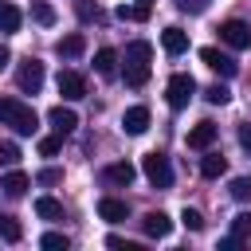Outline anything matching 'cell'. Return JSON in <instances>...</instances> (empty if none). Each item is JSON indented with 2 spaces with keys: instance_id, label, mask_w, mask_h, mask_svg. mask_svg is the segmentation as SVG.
Wrapping results in <instances>:
<instances>
[{
  "instance_id": "cell-1",
  "label": "cell",
  "mask_w": 251,
  "mask_h": 251,
  "mask_svg": "<svg viewBox=\"0 0 251 251\" xmlns=\"http://www.w3.org/2000/svg\"><path fill=\"white\" fill-rule=\"evenodd\" d=\"M126 86H145L149 82V63H153V47L145 43V39H133V43H126Z\"/></svg>"
},
{
  "instance_id": "cell-2",
  "label": "cell",
  "mask_w": 251,
  "mask_h": 251,
  "mask_svg": "<svg viewBox=\"0 0 251 251\" xmlns=\"http://www.w3.org/2000/svg\"><path fill=\"white\" fill-rule=\"evenodd\" d=\"M0 126H12L20 137H31V133L39 129V118H35V110H31L27 102H20V98H0Z\"/></svg>"
},
{
  "instance_id": "cell-3",
  "label": "cell",
  "mask_w": 251,
  "mask_h": 251,
  "mask_svg": "<svg viewBox=\"0 0 251 251\" xmlns=\"http://www.w3.org/2000/svg\"><path fill=\"white\" fill-rule=\"evenodd\" d=\"M192 94H196V78L184 75V71H176V75L169 78V86H165V98H169L173 110H184V106L192 102Z\"/></svg>"
},
{
  "instance_id": "cell-4",
  "label": "cell",
  "mask_w": 251,
  "mask_h": 251,
  "mask_svg": "<svg viewBox=\"0 0 251 251\" xmlns=\"http://www.w3.org/2000/svg\"><path fill=\"white\" fill-rule=\"evenodd\" d=\"M141 169H145V176H149L153 188H169L173 184V165H169L165 153H145L141 157Z\"/></svg>"
},
{
  "instance_id": "cell-5",
  "label": "cell",
  "mask_w": 251,
  "mask_h": 251,
  "mask_svg": "<svg viewBox=\"0 0 251 251\" xmlns=\"http://www.w3.org/2000/svg\"><path fill=\"white\" fill-rule=\"evenodd\" d=\"M220 39L231 47V51H247L251 47V27L243 20H224L220 24Z\"/></svg>"
},
{
  "instance_id": "cell-6",
  "label": "cell",
  "mask_w": 251,
  "mask_h": 251,
  "mask_svg": "<svg viewBox=\"0 0 251 251\" xmlns=\"http://www.w3.org/2000/svg\"><path fill=\"white\" fill-rule=\"evenodd\" d=\"M200 63L212 67V71L224 75V78H235V71H239V63H235L227 51H220V47H200Z\"/></svg>"
},
{
  "instance_id": "cell-7",
  "label": "cell",
  "mask_w": 251,
  "mask_h": 251,
  "mask_svg": "<svg viewBox=\"0 0 251 251\" xmlns=\"http://www.w3.org/2000/svg\"><path fill=\"white\" fill-rule=\"evenodd\" d=\"M16 86H20L24 94H35V90L43 86V63H39V59L20 63V71H16Z\"/></svg>"
},
{
  "instance_id": "cell-8",
  "label": "cell",
  "mask_w": 251,
  "mask_h": 251,
  "mask_svg": "<svg viewBox=\"0 0 251 251\" xmlns=\"http://www.w3.org/2000/svg\"><path fill=\"white\" fill-rule=\"evenodd\" d=\"M59 94H63L67 102L86 98V78H82L78 71H59Z\"/></svg>"
},
{
  "instance_id": "cell-9",
  "label": "cell",
  "mask_w": 251,
  "mask_h": 251,
  "mask_svg": "<svg viewBox=\"0 0 251 251\" xmlns=\"http://www.w3.org/2000/svg\"><path fill=\"white\" fill-rule=\"evenodd\" d=\"M47 122H51V129H55V133H63V137H67V133L78 126V114H75L71 106H51V110H47Z\"/></svg>"
},
{
  "instance_id": "cell-10",
  "label": "cell",
  "mask_w": 251,
  "mask_h": 251,
  "mask_svg": "<svg viewBox=\"0 0 251 251\" xmlns=\"http://www.w3.org/2000/svg\"><path fill=\"white\" fill-rule=\"evenodd\" d=\"M122 129L133 133V137L145 133V129H149V106H129V110L122 114Z\"/></svg>"
},
{
  "instance_id": "cell-11",
  "label": "cell",
  "mask_w": 251,
  "mask_h": 251,
  "mask_svg": "<svg viewBox=\"0 0 251 251\" xmlns=\"http://www.w3.org/2000/svg\"><path fill=\"white\" fill-rule=\"evenodd\" d=\"M216 133H220L216 122H196V126L188 129V149H208V145L216 141Z\"/></svg>"
},
{
  "instance_id": "cell-12",
  "label": "cell",
  "mask_w": 251,
  "mask_h": 251,
  "mask_svg": "<svg viewBox=\"0 0 251 251\" xmlns=\"http://www.w3.org/2000/svg\"><path fill=\"white\" fill-rule=\"evenodd\" d=\"M141 231H145L149 239H165V235L173 231V220H169L165 212H145V220H141Z\"/></svg>"
},
{
  "instance_id": "cell-13",
  "label": "cell",
  "mask_w": 251,
  "mask_h": 251,
  "mask_svg": "<svg viewBox=\"0 0 251 251\" xmlns=\"http://www.w3.org/2000/svg\"><path fill=\"white\" fill-rule=\"evenodd\" d=\"M82 51H86V35H82V31H71V35H63V39L55 43V55H59V59H78Z\"/></svg>"
},
{
  "instance_id": "cell-14",
  "label": "cell",
  "mask_w": 251,
  "mask_h": 251,
  "mask_svg": "<svg viewBox=\"0 0 251 251\" xmlns=\"http://www.w3.org/2000/svg\"><path fill=\"white\" fill-rule=\"evenodd\" d=\"M98 216L110 220V224H122V220L129 216V204L118 200V196H102V200H98Z\"/></svg>"
},
{
  "instance_id": "cell-15",
  "label": "cell",
  "mask_w": 251,
  "mask_h": 251,
  "mask_svg": "<svg viewBox=\"0 0 251 251\" xmlns=\"http://www.w3.org/2000/svg\"><path fill=\"white\" fill-rule=\"evenodd\" d=\"M161 47H165L169 55L188 51V31H184V27H176V24H173V27H165V31H161Z\"/></svg>"
},
{
  "instance_id": "cell-16",
  "label": "cell",
  "mask_w": 251,
  "mask_h": 251,
  "mask_svg": "<svg viewBox=\"0 0 251 251\" xmlns=\"http://www.w3.org/2000/svg\"><path fill=\"white\" fill-rule=\"evenodd\" d=\"M94 71H98L102 78H114V75H118V51H114V47H98V55H94Z\"/></svg>"
},
{
  "instance_id": "cell-17",
  "label": "cell",
  "mask_w": 251,
  "mask_h": 251,
  "mask_svg": "<svg viewBox=\"0 0 251 251\" xmlns=\"http://www.w3.org/2000/svg\"><path fill=\"white\" fill-rule=\"evenodd\" d=\"M133 176H137V169H133L129 161H114V165H106V180H110V184H122V188H126Z\"/></svg>"
},
{
  "instance_id": "cell-18",
  "label": "cell",
  "mask_w": 251,
  "mask_h": 251,
  "mask_svg": "<svg viewBox=\"0 0 251 251\" xmlns=\"http://www.w3.org/2000/svg\"><path fill=\"white\" fill-rule=\"evenodd\" d=\"M224 173H227V161H224L220 153H208V157L200 161V176H204V180H216V176H224Z\"/></svg>"
},
{
  "instance_id": "cell-19",
  "label": "cell",
  "mask_w": 251,
  "mask_h": 251,
  "mask_svg": "<svg viewBox=\"0 0 251 251\" xmlns=\"http://www.w3.org/2000/svg\"><path fill=\"white\" fill-rule=\"evenodd\" d=\"M27 184H31V180H27V173H20V169H12V173L0 180V188H4L8 196H24V192H27Z\"/></svg>"
},
{
  "instance_id": "cell-20",
  "label": "cell",
  "mask_w": 251,
  "mask_h": 251,
  "mask_svg": "<svg viewBox=\"0 0 251 251\" xmlns=\"http://www.w3.org/2000/svg\"><path fill=\"white\" fill-rule=\"evenodd\" d=\"M0 239H4V243H20V239H24L20 220H16V216H8V212L0 216Z\"/></svg>"
},
{
  "instance_id": "cell-21",
  "label": "cell",
  "mask_w": 251,
  "mask_h": 251,
  "mask_svg": "<svg viewBox=\"0 0 251 251\" xmlns=\"http://www.w3.org/2000/svg\"><path fill=\"white\" fill-rule=\"evenodd\" d=\"M35 212H39L43 220H63V204H59L55 196H39V200H35Z\"/></svg>"
},
{
  "instance_id": "cell-22",
  "label": "cell",
  "mask_w": 251,
  "mask_h": 251,
  "mask_svg": "<svg viewBox=\"0 0 251 251\" xmlns=\"http://www.w3.org/2000/svg\"><path fill=\"white\" fill-rule=\"evenodd\" d=\"M20 20H24V16H20V8L4 0V4H0V31H16V27H20Z\"/></svg>"
},
{
  "instance_id": "cell-23",
  "label": "cell",
  "mask_w": 251,
  "mask_h": 251,
  "mask_svg": "<svg viewBox=\"0 0 251 251\" xmlns=\"http://www.w3.org/2000/svg\"><path fill=\"white\" fill-rule=\"evenodd\" d=\"M31 20L43 24V27H51V24H55V8H51L47 0H31Z\"/></svg>"
},
{
  "instance_id": "cell-24",
  "label": "cell",
  "mask_w": 251,
  "mask_h": 251,
  "mask_svg": "<svg viewBox=\"0 0 251 251\" xmlns=\"http://www.w3.org/2000/svg\"><path fill=\"white\" fill-rule=\"evenodd\" d=\"M118 20H133V24H145V20H149V4H129V8L122 4V8H118Z\"/></svg>"
},
{
  "instance_id": "cell-25",
  "label": "cell",
  "mask_w": 251,
  "mask_h": 251,
  "mask_svg": "<svg viewBox=\"0 0 251 251\" xmlns=\"http://www.w3.org/2000/svg\"><path fill=\"white\" fill-rule=\"evenodd\" d=\"M39 247H43V251H67V247H71V239H67L63 231H47V235L39 239Z\"/></svg>"
},
{
  "instance_id": "cell-26",
  "label": "cell",
  "mask_w": 251,
  "mask_h": 251,
  "mask_svg": "<svg viewBox=\"0 0 251 251\" xmlns=\"http://www.w3.org/2000/svg\"><path fill=\"white\" fill-rule=\"evenodd\" d=\"M204 98H208L212 106H224V102H231V90H227L224 82H212V86L204 90Z\"/></svg>"
},
{
  "instance_id": "cell-27",
  "label": "cell",
  "mask_w": 251,
  "mask_h": 251,
  "mask_svg": "<svg viewBox=\"0 0 251 251\" xmlns=\"http://www.w3.org/2000/svg\"><path fill=\"white\" fill-rule=\"evenodd\" d=\"M231 235H235L239 243H243V239L251 235V212H239V216L231 220Z\"/></svg>"
},
{
  "instance_id": "cell-28",
  "label": "cell",
  "mask_w": 251,
  "mask_h": 251,
  "mask_svg": "<svg viewBox=\"0 0 251 251\" xmlns=\"http://www.w3.org/2000/svg\"><path fill=\"white\" fill-rule=\"evenodd\" d=\"M63 149V133H51V137H39V157H55Z\"/></svg>"
},
{
  "instance_id": "cell-29",
  "label": "cell",
  "mask_w": 251,
  "mask_h": 251,
  "mask_svg": "<svg viewBox=\"0 0 251 251\" xmlns=\"http://www.w3.org/2000/svg\"><path fill=\"white\" fill-rule=\"evenodd\" d=\"M180 224H184L188 231H200V227H204V216H200L196 208H184V212H180Z\"/></svg>"
},
{
  "instance_id": "cell-30",
  "label": "cell",
  "mask_w": 251,
  "mask_h": 251,
  "mask_svg": "<svg viewBox=\"0 0 251 251\" xmlns=\"http://www.w3.org/2000/svg\"><path fill=\"white\" fill-rule=\"evenodd\" d=\"M20 161V145L16 141H0V165H16Z\"/></svg>"
},
{
  "instance_id": "cell-31",
  "label": "cell",
  "mask_w": 251,
  "mask_h": 251,
  "mask_svg": "<svg viewBox=\"0 0 251 251\" xmlns=\"http://www.w3.org/2000/svg\"><path fill=\"white\" fill-rule=\"evenodd\" d=\"M231 196L235 200H251V176H235L231 180Z\"/></svg>"
},
{
  "instance_id": "cell-32",
  "label": "cell",
  "mask_w": 251,
  "mask_h": 251,
  "mask_svg": "<svg viewBox=\"0 0 251 251\" xmlns=\"http://www.w3.org/2000/svg\"><path fill=\"white\" fill-rule=\"evenodd\" d=\"M35 180H39V184H59V180H63V169H39Z\"/></svg>"
},
{
  "instance_id": "cell-33",
  "label": "cell",
  "mask_w": 251,
  "mask_h": 251,
  "mask_svg": "<svg viewBox=\"0 0 251 251\" xmlns=\"http://www.w3.org/2000/svg\"><path fill=\"white\" fill-rule=\"evenodd\" d=\"M78 16H82V20H98V4H90V0H78Z\"/></svg>"
},
{
  "instance_id": "cell-34",
  "label": "cell",
  "mask_w": 251,
  "mask_h": 251,
  "mask_svg": "<svg viewBox=\"0 0 251 251\" xmlns=\"http://www.w3.org/2000/svg\"><path fill=\"white\" fill-rule=\"evenodd\" d=\"M176 8H180V12H204L208 0H176Z\"/></svg>"
},
{
  "instance_id": "cell-35",
  "label": "cell",
  "mask_w": 251,
  "mask_h": 251,
  "mask_svg": "<svg viewBox=\"0 0 251 251\" xmlns=\"http://www.w3.org/2000/svg\"><path fill=\"white\" fill-rule=\"evenodd\" d=\"M239 145L251 153V122H243V126H239Z\"/></svg>"
},
{
  "instance_id": "cell-36",
  "label": "cell",
  "mask_w": 251,
  "mask_h": 251,
  "mask_svg": "<svg viewBox=\"0 0 251 251\" xmlns=\"http://www.w3.org/2000/svg\"><path fill=\"white\" fill-rule=\"evenodd\" d=\"M220 251H239V239H235V235H227V239H220Z\"/></svg>"
},
{
  "instance_id": "cell-37",
  "label": "cell",
  "mask_w": 251,
  "mask_h": 251,
  "mask_svg": "<svg viewBox=\"0 0 251 251\" xmlns=\"http://www.w3.org/2000/svg\"><path fill=\"white\" fill-rule=\"evenodd\" d=\"M8 59H12V51H8V47H0V67H4Z\"/></svg>"
},
{
  "instance_id": "cell-38",
  "label": "cell",
  "mask_w": 251,
  "mask_h": 251,
  "mask_svg": "<svg viewBox=\"0 0 251 251\" xmlns=\"http://www.w3.org/2000/svg\"><path fill=\"white\" fill-rule=\"evenodd\" d=\"M137 4H149V8H153V0H137Z\"/></svg>"
}]
</instances>
